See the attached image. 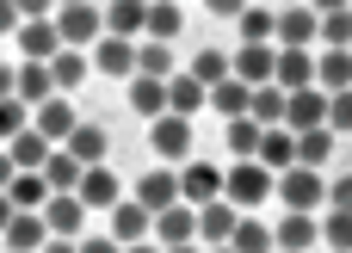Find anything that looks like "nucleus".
<instances>
[{"mask_svg":"<svg viewBox=\"0 0 352 253\" xmlns=\"http://www.w3.org/2000/svg\"><path fill=\"white\" fill-rule=\"evenodd\" d=\"M56 37H62V50H87V43H99V37H105V12H99L93 0L56 6Z\"/></svg>","mask_w":352,"mask_h":253,"instance_id":"f03ea898","label":"nucleus"},{"mask_svg":"<svg viewBox=\"0 0 352 253\" xmlns=\"http://www.w3.org/2000/svg\"><path fill=\"white\" fill-rule=\"evenodd\" d=\"M204 105H210V87H204V80H192V74H173V80H167V111L198 118Z\"/></svg>","mask_w":352,"mask_h":253,"instance_id":"b1692460","label":"nucleus"},{"mask_svg":"<svg viewBox=\"0 0 352 253\" xmlns=\"http://www.w3.org/2000/svg\"><path fill=\"white\" fill-rule=\"evenodd\" d=\"M12 99L25 111H37L43 99H56V80H50V62H19L12 68Z\"/></svg>","mask_w":352,"mask_h":253,"instance_id":"1a4fd4ad","label":"nucleus"},{"mask_svg":"<svg viewBox=\"0 0 352 253\" xmlns=\"http://www.w3.org/2000/svg\"><path fill=\"white\" fill-rule=\"evenodd\" d=\"M6 223H12V198L0 192V235H6Z\"/></svg>","mask_w":352,"mask_h":253,"instance_id":"864d4df0","label":"nucleus"},{"mask_svg":"<svg viewBox=\"0 0 352 253\" xmlns=\"http://www.w3.org/2000/svg\"><path fill=\"white\" fill-rule=\"evenodd\" d=\"M93 68L111 74V80H130V74H136V43H130V37H99V43H93Z\"/></svg>","mask_w":352,"mask_h":253,"instance_id":"a211bd4d","label":"nucleus"},{"mask_svg":"<svg viewBox=\"0 0 352 253\" xmlns=\"http://www.w3.org/2000/svg\"><path fill=\"white\" fill-rule=\"evenodd\" d=\"M19 25H25V19H19V6H12V0H0V37H12Z\"/></svg>","mask_w":352,"mask_h":253,"instance_id":"8fccbe9b","label":"nucleus"},{"mask_svg":"<svg viewBox=\"0 0 352 253\" xmlns=\"http://www.w3.org/2000/svg\"><path fill=\"white\" fill-rule=\"evenodd\" d=\"M186 31V12H179V0H148V25H142V37H155V43H173Z\"/></svg>","mask_w":352,"mask_h":253,"instance_id":"cd10ccee","label":"nucleus"},{"mask_svg":"<svg viewBox=\"0 0 352 253\" xmlns=\"http://www.w3.org/2000/svg\"><path fill=\"white\" fill-rule=\"evenodd\" d=\"M62 148H68V155H74V161H80V167H99V161H105V155H111V136H105V130H99V124H74V130H68V142H62Z\"/></svg>","mask_w":352,"mask_h":253,"instance_id":"4be33fe9","label":"nucleus"},{"mask_svg":"<svg viewBox=\"0 0 352 253\" xmlns=\"http://www.w3.org/2000/svg\"><path fill=\"white\" fill-rule=\"evenodd\" d=\"M272 192H278V173L260 167V161H235V167L223 173V198H229L235 210H260Z\"/></svg>","mask_w":352,"mask_h":253,"instance_id":"f257e3e1","label":"nucleus"},{"mask_svg":"<svg viewBox=\"0 0 352 253\" xmlns=\"http://www.w3.org/2000/svg\"><path fill=\"white\" fill-rule=\"evenodd\" d=\"M316 31H322V12H316V6H285V12H278L272 43H278V50H309V43H316Z\"/></svg>","mask_w":352,"mask_h":253,"instance_id":"423d86ee","label":"nucleus"},{"mask_svg":"<svg viewBox=\"0 0 352 253\" xmlns=\"http://www.w3.org/2000/svg\"><path fill=\"white\" fill-rule=\"evenodd\" d=\"M80 253H124L111 235H80Z\"/></svg>","mask_w":352,"mask_h":253,"instance_id":"09e8293b","label":"nucleus"},{"mask_svg":"<svg viewBox=\"0 0 352 253\" xmlns=\"http://www.w3.org/2000/svg\"><path fill=\"white\" fill-rule=\"evenodd\" d=\"M328 155H334V130L322 124V130H297V167H328Z\"/></svg>","mask_w":352,"mask_h":253,"instance_id":"e433bc0d","label":"nucleus"},{"mask_svg":"<svg viewBox=\"0 0 352 253\" xmlns=\"http://www.w3.org/2000/svg\"><path fill=\"white\" fill-rule=\"evenodd\" d=\"M229 248H235V253H278V248H272V229H266L260 217H248V210H241V223H235Z\"/></svg>","mask_w":352,"mask_h":253,"instance_id":"f704fd0d","label":"nucleus"},{"mask_svg":"<svg viewBox=\"0 0 352 253\" xmlns=\"http://www.w3.org/2000/svg\"><path fill=\"white\" fill-rule=\"evenodd\" d=\"M74 198H80L87 210H111L124 192H118V173L99 161V167H80V186H74Z\"/></svg>","mask_w":352,"mask_h":253,"instance_id":"ddd939ff","label":"nucleus"},{"mask_svg":"<svg viewBox=\"0 0 352 253\" xmlns=\"http://www.w3.org/2000/svg\"><path fill=\"white\" fill-rule=\"evenodd\" d=\"M204 6H210V12H217V19H241V12H248V6H254V0H204Z\"/></svg>","mask_w":352,"mask_h":253,"instance_id":"de8ad7c7","label":"nucleus"},{"mask_svg":"<svg viewBox=\"0 0 352 253\" xmlns=\"http://www.w3.org/2000/svg\"><path fill=\"white\" fill-rule=\"evenodd\" d=\"M148 229H155V217H148L136 198H118V204H111V229H105V235H111L118 248H130V241H148Z\"/></svg>","mask_w":352,"mask_h":253,"instance_id":"2eb2a0df","label":"nucleus"},{"mask_svg":"<svg viewBox=\"0 0 352 253\" xmlns=\"http://www.w3.org/2000/svg\"><path fill=\"white\" fill-rule=\"evenodd\" d=\"M316 12H340V6H352V0H309Z\"/></svg>","mask_w":352,"mask_h":253,"instance_id":"5fc2aeb1","label":"nucleus"},{"mask_svg":"<svg viewBox=\"0 0 352 253\" xmlns=\"http://www.w3.org/2000/svg\"><path fill=\"white\" fill-rule=\"evenodd\" d=\"M130 198H136V204H142V210L155 217V210H167V204H179V173H167V167H155V173H142V179H136V192H130Z\"/></svg>","mask_w":352,"mask_h":253,"instance_id":"6ab92c4d","label":"nucleus"},{"mask_svg":"<svg viewBox=\"0 0 352 253\" xmlns=\"http://www.w3.org/2000/svg\"><path fill=\"white\" fill-rule=\"evenodd\" d=\"M186 74H192V80H204V87H217V80H229L235 68H229V56H223V50H198Z\"/></svg>","mask_w":352,"mask_h":253,"instance_id":"ea45409f","label":"nucleus"},{"mask_svg":"<svg viewBox=\"0 0 352 253\" xmlns=\"http://www.w3.org/2000/svg\"><path fill=\"white\" fill-rule=\"evenodd\" d=\"M161 253H204V248H198V241H186V248H161Z\"/></svg>","mask_w":352,"mask_h":253,"instance_id":"13d9d810","label":"nucleus"},{"mask_svg":"<svg viewBox=\"0 0 352 253\" xmlns=\"http://www.w3.org/2000/svg\"><path fill=\"white\" fill-rule=\"evenodd\" d=\"M12 253H37L50 241V223H43V210H12V223H6V235H0Z\"/></svg>","mask_w":352,"mask_h":253,"instance_id":"aec40b11","label":"nucleus"},{"mask_svg":"<svg viewBox=\"0 0 352 253\" xmlns=\"http://www.w3.org/2000/svg\"><path fill=\"white\" fill-rule=\"evenodd\" d=\"M6 179H12V161H6V148H0V186H6Z\"/></svg>","mask_w":352,"mask_h":253,"instance_id":"4d7b16f0","label":"nucleus"},{"mask_svg":"<svg viewBox=\"0 0 352 253\" xmlns=\"http://www.w3.org/2000/svg\"><path fill=\"white\" fill-rule=\"evenodd\" d=\"M12 37H19V56H25V62H50V56L62 50V37H56V19H25Z\"/></svg>","mask_w":352,"mask_h":253,"instance_id":"f3484780","label":"nucleus"},{"mask_svg":"<svg viewBox=\"0 0 352 253\" xmlns=\"http://www.w3.org/2000/svg\"><path fill=\"white\" fill-rule=\"evenodd\" d=\"M130 111L155 124V118L167 111V80H155V74H130Z\"/></svg>","mask_w":352,"mask_h":253,"instance_id":"393cba45","label":"nucleus"},{"mask_svg":"<svg viewBox=\"0 0 352 253\" xmlns=\"http://www.w3.org/2000/svg\"><path fill=\"white\" fill-rule=\"evenodd\" d=\"M260 167H272V173H285V167H297V130H266L260 136Z\"/></svg>","mask_w":352,"mask_h":253,"instance_id":"c756f323","label":"nucleus"},{"mask_svg":"<svg viewBox=\"0 0 352 253\" xmlns=\"http://www.w3.org/2000/svg\"><path fill=\"white\" fill-rule=\"evenodd\" d=\"M229 68H235V80L266 87V80L278 74V43H241V50L229 56Z\"/></svg>","mask_w":352,"mask_h":253,"instance_id":"0eeeda50","label":"nucleus"},{"mask_svg":"<svg viewBox=\"0 0 352 253\" xmlns=\"http://www.w3.org/2000/svg\"><path fill=\"white\" fill-rule=\"evenodd\" d=\"M328 204H334V210H352V173L346 179H328Z\"/></svg>","mask_w":352,"mask_h":253,"instance_id":"a18cd8bd","label":"nucleus"},{"mask_svg":"<svg viewBox=\"0 0 352 253\" xmlns=\"http://www.w3.org/2000/svg\"><path fill=\"white\" fill-rule=\"evenodd\" d=\"M148 148L161 155V161H192V118H179V111H161L155 118V130H148Z\"/></svg>","mask_w":352,"mask_h":253,"instance_id":"20e7f679","label":"nucleus"},{"mask_svg":"<svg viewBox=\"0 0 352 253\" xmlns=\"http://www.w3.org/2000/svg\"><path fill=\"white\" fill-rule=\"evenodd\" d=\"M235 223H241V210H235L229 198H210V204H198V248H229Z\"/></svg>","mask_w":352,"mask_h":253,"instance_id":"6e6552de","label":"nucleus"},{"mask_svg":"<svg viewBox=\"0 0 352 253\" xmlns=\"http://www.w3.org/2000/svg\"><path fill=\"white\" fill-rule=\"evenodd\" d=\"M328 50H352V6H340V12H322V31H316Z\"/></svg>","mask_w":352,"mask_h":253,"instance_id":"a19ab883","label":"nucleus"},{"mask_svg":"<svg viewBox=\"0 0 352 253\" xmlns=\"http://www.w3.org/2000/svg\"><path fill=\"white\" fill-rule=\"evenodd\" d=\"M0 192L12 198V210H43V204H50V179H43V173H12Z\"/></svg>","mask_w":352,"mask_h":253,"instance_id":"7c9ffc66","label":"nucleus"},{"mask_svg":"<svg viewBox=\"0 0 352 253\" xmlns=\"http://www.w3.org/2000/svg\"><path fill=\"white\" fill-rule=\"evenodd\" d=\"M322 241L334 253H352V210H328V223H322Z\"/></svg>","mask_w":352,"mask_h":253,"instance_id":"79ce46f5","label":"nucleus"},{"mask_svg":"<svg viewBox=\"0 0 352 253\" xmlns=\"http://www.w3.org/2000/svg\"><path fill=\"white\" fill-rule=\"evenodd\" d=\"M148 241H155V248H186V241H198V210H192L186 198H179V204H167V210H155Z\"/></svg>","mask_w":352,"mask_h":253,"instance_id":"39448f33","label":"nucleus"},{"mask_svg":"<svg viewBox=\"0 0 352 253\" xmlns=\"http://www.w3.org/2000/svg\"><path fill=\"white\" fill-rule=\"evenodd\" d=\"M328 124V93L322 87H297L285 105V130H322Z\"/></svg>","mask_w":352,"mask_h":253,"instance_id":"f8f14e48","label":"nucleus"},{"mask_svg":"<svg viewBox=\"0 0 352 253\" xmlns=\"http://www.w3.org/2000/svg\"><path fill=\"white\" fill-rule=\"evenodd\" d=\"M142 25H148V0H111L105 6V37H142Z\"/></svg>","mask_w":352,"mask_h":253,"instance_id":"5701e85b","label":"nucleus"},{"mask_svg":"<svg viewBox=\"0 0 352 253\" xmlns=\"http://www.w3.org/2000/svg\"><path fill=\"white\" fill-rule=\"evenodd\" d=\"M223 136H229V155H235V161H260V136H266V130H260L254 118H229Z\"/></svg>","mask_w":352,"mask_h":253,"instance_id":"c9c22d12","label":"nucleus"},{"mask_svg":"<svg viewBox=\"0 0 352 253\" xmlns=\"http://www.w3.org/2000/svg\"><path fill=\"white\" fill-rule=\"evenodd\" d=\"M316 241H322L316 210H291V217L272 229V248H278V253H303V248H316Z\"/></svg>","mask_w":352,"mask_h":253,"instance_id":"dca6fc26","label":"nucleus"},{"mask_svg":"<svg viewBox=\"0 0 352 253\" xmlns=\"http://www.w3.org/2000/svg\"><path fill=\"white\" fill-rule=\"evenodd\" d=\"M43 223H50V235H68V241H80V229H87V204H80L74 192H50V204H43Z\"/></svg>","mask_w":352,"mask_h":253,"instance_id":"4468645a","label":"nucleus"},{"mask_svg":"<svg viewBox=\"0 0 352 253\" xmlns=\"http://www.w3.org/2000/svg\"><path fill=\"white\" fill-rule=\"evenodd\" d=\"M0 99H12V62H0Z\"/></svg>","mask_w":352,"mask_h":253,"instance_id":"603ef678","label":"nucleus"},{"mask_svg":"<svg viewBox=\"0 0 352 253\" xmlns=\"http://www.w3.org/2000/svg\"><path fill=\"white\" fill-rule=\"evenodd\" d=\"M56 6H74V0H56Z\"/></svg>","mask_w":352,"mask_h":253,"instance_id":"052dcab7","label":"nucleus"},{"mask_svg":"<svg viewBox=\"0 0 352 253\" xmlns=\"http://www.w3.org/2000/svg\"><path fill=\"white\" fill-rule=\"evenodd\" d=\"M124 253H161V248H155V241H130Z\"/></svg>","mask_w":352,"mask_h":253,"instance_id":"6e6d98bb","label":"nucleus"},{"mask_svg":"<svg viewBox=\"0 0 352 253\" xmlns=\"http://www.w3.org/2000/svg\"><path fill=\"white\" fill-rule=\"evenodd\" d=\"M87 68H93V56H87V50H56V56H50V80H56V93L80 87V80H87Z\"/></svg>","mask_w":352,"mask_h":253,"instance_id":"2f4dec72","label":"nucleus"},{"mask_svg":"<svg viewBox=\"0 0 352 253\" xmlns=\"http://www.w3.org/2000/svg\"><path fill=\"white\" fill-rule=\"evenodd\" d=\"M25 124H31V111H25L19 99H0V148H6V142H12Z\"/></svg>","mask_w":352,"mask_h":253,"instance_id":"37998d69","label":"nucleus"},{"mask_svg":"<svg viewBox=\"0 0 352 253\" xmlns=\"http://www.w3.org/2000/svg\"><path fill=\"white\" fill-rule=\"evenodd\" d=\"M19 19H56V0H12Z\"/></svg>","mask_w":352,"mask_h":253,"instance_id":"49530a36","label":"nucleus"},{"mask_svg":"<svg viewBox=\"0 0 352 253\" xmlns=\"http://www.w3.org/2000/svg\"><path fill=\"white\" fill-rule=\"evenodd\" d=\"M278 198H285V210H316V204H328L322 167H285V173H278Z\"/></svg>","mask_w":352,"mask_h":253,"instance_id":"7ed1b4c3","label":"nucleus"},{"mask_svg":"<svg viewBox=\"0 0 352 253\" xmlns=\"http://www.w3.org/2000/svg\"><path fill=\"white\" fill-rule=\"evenodd\" d=\"M204 253H235V248H204Z\"/></svg>","mask_w":352,"mask_h":253,"instance_id":"bf43d9fd","label":"nucleus"},{"mask_svg":"<svg viewBox=\"0 0 352 253\" xmlns=\"http://www.w3.org/2000/svg\"><path fill=\"white\" fill-rule=\"evenodd\" d=\"M37 253H80V241H68V235H50Z\"/></svg>","mask_w":352,"mask_h":253,"instance_id":"3c124183","label":"nucleus"},{"mask_svg":"<svg viewBox=\"0 0 352 253\" xmlns=\"http://www.w3.org/2000/svg\"><path fill=\"white\" fill-rule=\"evenodd\" d=\"M136 74L173 80V74H179V68H173V43H155V37H142V43H136Z\"/></svg>","mask_w":352,"mask_h":253,"instance_id":"473e14b6","label":"nucleus"},{"mask_svg":"<svg viewBox=\"0 0 352 253\" xmlns=\"http://www.w3.org/2000/svg\"><path fill=\"white\" fill-rule=\"evenodd\" d=\"M37 173L50 179V192H74V186H80V161H74L68 148H50V161H43Z\"/></svg>","mask_w":352,"mask_h":253,"instance_id":"4c0bfd02","label":"nucleus"},{"mask_svg":"<svg viewBox=\"0 0 352 253\" xmlns=\"http://www.w3.org/2000/svg\"><path fill=\"white\" fill-rule=\"evenodd\" d=\"M285 105H291V93H285L278 80H266V87H254V105H248V118H254L260 130H278V124H285Z\"/></svg>","mask_w":352,"mask_h":253,"instance_id":"a878e982","label":"nucleus"},{"mask_svg":"<svg viewBox=\"0 0 352 253\" xmlns=\"http://www.w3.org/2000/svg\"><path fill=\"white\" fill-rule=\"evenodd\" d=\"M285 93H297V87H316V56L309 50H278V74H272Z\"/></svg>","mask_w":352,"mask_h":253,"instance_id":"c85d7f7f","label":"nucleus"},{"mask_svg":"<svg viewBox=\"0 0 352 253\" xmlns=\"http://www.w3.org/2000/svg\"><path fill=\"white\" fill-rule=\"evenodd\" d=\"M74 124H80V111L68 105V93H56V99H43V105L31 111V130H37V136H50L56 148L68 142V130H74Z\"/></svg>","mask_w":352,"mask_h":253,"instance_id":"9d476101","label":"nucleus"},{"mask_svg":"<svg viewBox=\"0 0 352 253\" xmlns=\"http://www.w3.org/2000/svg\"><path fill=\"white\" fill-rule=\"evenodd\" d=\"M210 105H217L223 118H248V105H254V87L229 74V80H217V87H210Z\"/></svg>","mask_w":352,"mask_h":253,"instance_id":"72a5a7b5","label":"nucleus"},{"mask_svg":"<svg viewBox=\"0 0 352 253\" xmlns=\"http://www.w3.org/2000/svg\"><path fill=\"white\" fill-rule=\"evenodd\" d=\"M235 25H241V43H272V31H278V12L254 0V6H248V12H241Z\"/></svg>","mask_w":352,"mask_h":253,"instance_id":"58836bf2","label":"nucleus"},{"mask_svg":"<svg viewBox=\"0 0 352 253\" xmlns=\"http://www.w3.org/2000/svg\"><path fill=\"white\" fill-rule=\"evenodd\" d=\"M179 198L198 210V204H210V198H223V167H210V161H186L179 167Z\"/></svg>","mask_w":352,"mask_h":253,"instance_id":"9b49d317","label":"nucleus"},{"mask_svg":"<svg viewBox=\"0 0 352 253\" xmlns=\"http://www.w3.org/2000/svg\"><path fill=\"white\" fill-rule=\"evenodd\" d=\"M316 87L322 93H346L352 87V50H322L316 56Z\"/></svg>","mask_w":352,"mask_h":253,"instance_id":"bb28decb","label":"nucleus"},{"mask_svg":"<svg viewBox=\"0 0 352 253\" xmlns=\"http://www.w3.org/2000/svg\"><path fill=\"white\" fill-rule=\"evenodd\" d=\"M328 130H334V136L352 130V87L346 93H328Z\"/></svg>","mask_w":352,"mask_h":253,"instance_id":"c03bdc74","label":"nucleus"},{"mask_svg":"<svg viewBox=\"0 0 352 253\" xmlns=\"http://www.w3.org/2000/svg\"><path fill=\"white\" fill-rule=\"evenodd\" d=\"M50 148H56V142H50V136H37V130L25 124V130L6 142V161H12V173H37V167L50 161Z\"/></svg>","mask_w":352,"mask_h":253,"instance_id":"412c9836","label":"nucleus"}]
</instances>
